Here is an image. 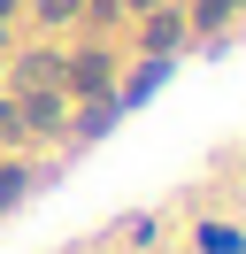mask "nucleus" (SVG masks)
Listing matches in <instances>:
<instances>
[{
	"label": "nucleus",
	"instance_id": "nucleus-1",
	"mask_svg": "<svg viewBox=\"0 0 246 254\" xmlns=\"http://www.w3.org/2000/svg\"><path fill=\"white\" fill-rule=\"evenodd\" d=\"M108 77H116V62H108L100 47H85V54L62 62V93H69V100H116V93H108Z\"/></svg>",
	"mask_w": 246,
	"mask_h": 254
},
{
	"label": "nucleus",
	"instance_id": "nucleus-2",
	"mask_svg": "<svg viewBox=\"0 0 246 254\" xmlns=\"http://www.w3.org/2000/svg\"><path fill=\"white\" fill-rule=\"evenodd\" d=\"M15 108H23V131H62L69 124V93H15Z\"/></svg>",
	"mask_w": 246,
	"mask_h": 254
},
{
	"label": "nucleus",
	"instance_id": "nucleus-3",
	"mask_svg": "<svg viewBox=\"0 0 246 254\" xmlns=\"http://www.w3.org/2000/svg\"><path fill=\"white\" fill-rule=\"evenodd\" d=\"M15 93H62V54H23L15 62Z\"/></svg>",
	"mask_w": 246,
	"mask_h": 254
},
{
	"label": "nucleus",
	"instance_id": "nucleus-4",
	"mask_svg": "<svg viewBox=\"0 0 246 254\" xmlns=\"http://www.w3.org/2000/svg\"><path fill=\"white\" fill-rule=\"evenodd\" d=\"M177 47H184V16H177V8H154V16H146V54L169 62Z\"/></svg>",
	"mask_w": 246,
	"mask_h": 254
},
{
	"label": "nucleus",
	"instance_id": "nucleus-5",
	"mask_svg": "<svg viewBox=\"0 0 246 254\" xmlns=\"http://www.w3.org/2000/svg\"><path fill=\"white\" fill-rule=\"evenodd\" d=\"M231 8H239V0H192V23H200V31H223Z\"/></svg>",
	"mask_w": 246,
	"mask_h": 254
},
{
	"label": "nucleus",
	"instance_id": "nucleus-6",
	"mask_svg": "<svg viewBox=\"0 0 246 254\" xmlns=\"http://www.w3.org/2000/svg\"><path fill=\"white\" fill-rule=\"evenodd\" d=\"M200 247H208V254H246V239L231 231V223H208V231H200Z\"/></svg>",
	"mask_w": 246,
	"mask_h": 254
},
{
	"label": "nucleus",
	"instance_id": "nucleus-7",
	"mask_svg": "<svg viewBox=\"0 0 246 254\" xmlns=\"http://www.w3.org/2000/svg\"><path fill=\"white\" fill-rule=\"evenodd\" d=\"M31 131H23V108H15V100H0V146H23Z\"/></svg>",
	"mask_w": 246,
	"mask_h": 254
},
{
	"label": "nucleus",
	"instance_id": "nucleus-8",
	"mask_svg": "<svg viewBox=\"0 0 246 254\" xmlns=\"http://www.w3.org/2000/svg\"><path fill=\"white\" fill-rule=\"evenodd\" d=\"M23 185H31V170H23V162H8V170H0V208L23 200Z\"/></svg>",
	"mask_w": 246,
	"mask_h": 254
},
{
	"label": "nucleus",
	"instance_id": "nucleus-9",
	"mask_svg": "<svg viewBox=\"0 0 246 254\" xmlns=\"http://www.w3.org/2000/svg\"><path fill=\"white\" fill-rule=\"evenodd\" d=\"M85 16V0H39V23H77Z\"/></svg>",
	"mask_w": 246,
	"mask_h": 254
},
{
	"label": "nucleus",
	"instance_id": "nucleus-10",
	"mask_svg": "<svg viewBox=\"0 0 246 254\" xmlns=\"http://www.w3.org/2000/svg\"><path fill=\"white\" fill-rule=\"evenodd\" d=\"M116 8H131V16H154V8H162V0H116Z\"/></svg>",
	"mask_w": 246,
	"mask_h": 254
}]
</instances>
